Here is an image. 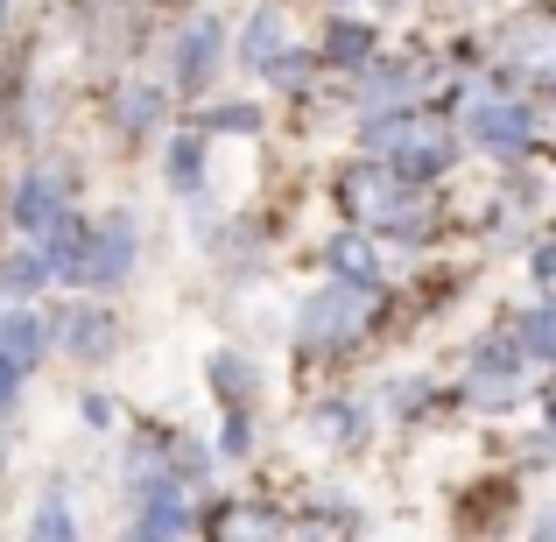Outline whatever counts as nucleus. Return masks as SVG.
<instances>
[{
	"label": "nucleus",
	"instance_id": "nucleus-20",
	"mask_svg": "<svg viewBox=\"0 0 556 542\" xmlns=\"http://www.w3.org/2000/svg\"><path fill=\"white\" fill-rule=\"evenodd\" d=\"M212 127L218 135H247V127H254V106H218L212 121H204V135H212Z\"/></svg>",
	"mask_w": 556,
	"mask_h": 542
},
{
	"label": "nucleus",
	"instance_id": "nucleus-5",
	"mask_svg": "<svg viewBox=\"0 0 556 542\" xmlns=\"http://www.w3.org/2000/svg\"><path fill=\"white\" fill-rule=\"evenodd\" d=\"M127 268H135V218L113 212L106 226H99V240L85 247V268L78 275H85V282H121Z\"/></svg>",
	"mask_w": 556,
	"mask_h": 542
},
{
	"label": "nucleus",
	"instance_id": "nucleus-26",
	"mask_svg": "<svg viewBox=\"0 0 556 542\" xmlns=\"http://www.w3.org/2000/svg\"><path fill=\"white\" fill-rule=\"evenodd\" d=\"M535 542H556V515H549V521H543V535H535Z\"/></svg>",
	"mask_w": 556,
	"mask_h": 542
},
{
	"label": "nucleus",
	"instance_id": "nucleus-14",
	"mask_svg": "<svg viewBox=\"0 0 556 542\" xmlns=\"http://www.w3.org/2000/svg\"><path fill=\"white\" fill-rule=\"evenodd\" d=\"M212 542H275V521L254 507H232L226 521H212Z\"/></svg>",
	"mask_w": 556,
	"mask_h": 542
},
{
	"label": "nucleus",
	"instance_id": "nucleus-6",
	"mask_svg": "<svg viewBox=\"0 0 556 542\" xmlns=\"http://www.w3.org/2000/svg\"><path fill=\"white\" fill-rule=\"evenodd\" d=\"M507 64L556 85V14H529V22L507 36Z\"/></svg>",
	"mask_w": 556,
	"mask_h": 542
},
{
	"label": "nucleus",
	"instance_id": "nucleus-4",
	"mask_svg": "<svg viewBox=\"0 0 556 542\" xmlns=\"http://www.w3.org/2000/svg\"><path fill=\"white\" fill-rule=\"evenodd\" d=\"M465 127H472L486 149H501V155H521L535 141V121L515 106V99H493V92H472L465 99Z\"/></svg>",
	"mask_w": 556,
	"mask_h": 542
},
{
	"label": "nucleus",
	"instance_id": "nucleus-27",
	"mask_svg": "<svg viewBox=\"0 0 556 542\" xmlns=\"http://www.w3.org/2000/svg\"><path fill=\"white\" fill-rule=\"evenodd\" d=\"M549 444H556V402H549Z\"/></svg>",
	"mask_w": 556,
	"mask_h": 542
},
{
	"label": "nucleus",
	"instance_id": "nucleus-24",
	"mask_svg": "<svg viewBox=\"0 0 556 542\" xmlns=\"http://www.w3.org/2000/svg\"><path fill=\"white\" fill-rule=\"evenodd\" d=\"M22 380H28V374H14V366L0 360V416H8V408H14V394H22Z\"/></svg>",
	"mask_w": 556,
	"mask_h": 542
},
{
	"label": "nucleus",
	"instance_id": "nucleus-8",
	"mask_svg": "<svg viewBox=\"0 0 556 542\" xmlns=\"http://www.w3.org/2000/svg\"><path fill=\"white\" fill-rule=\"evenodd\" d=\"M521 394V360L515 353H486L472 366V402H515Z\"/></svg>",
	"mask_w": 556,
	"mask_h": 542
},
{
	"label": "nucleus",
	"instance_id": "nucleus-11",
	"mask_svg": "<svg viewBox=\"0 0 556 542\" xmlns=\"http://www.w3.org/2000/svg\"><path fill=\"white\" fill-rule=\"evenodd\" d=\"M331 268H339L345 282H374V275H380V254L359 240V232H339V240H331Z\"/></svg>",
	"mask_w": 556,
	"mask_h": 542
},
{
	"label": "nucleus",
	"instance_id": "nucleus-12",
	"mask_svg": "<svg viewBox=\"0 0 556 542\" xmlns=\"http://www.w3.org/2000/svg\"><path fill=\"white\" fill-rule=\"evenodd\" d=\"M240 50H247V64H268V56H282V14H275V8H261L254 14V28H247V42H240Z\"/></svg>",
	"mask_w": 556,
	"mask_h": 542
},
{
	"label": "nucleus",
	"instance_id": "nucleus-22",
	"mask_svg": "<svg viewBox=\"0 0 556 542\" xmlns=\"http://www.w3.org/2000/svg\"><path fill=\"white\" fill-rule=\"evenodd\" d=\"M169 169H177V190L198 184V141H177V149H169Z\"/></svg>",
	"mask_w": 556,
	"mask_h": 542
},
{
	"label": "nucleus",
	"instance_id": "nucleus-17",
	"mask_svg": "<svg viewBox=\"0 0 556 542\" xmlns=\"http://www.w3.org/2000/svg\"><path fill=\"white\" fill-rule=\"evenodd\" d=\"M121 121L135 127V135H141L149 121H163V92H149V85H135V92L121 99Z\"/></svg>",
	"mask_w": 556,
	"mask_h": 542
},
{
	"label": "nucleus",
	"instance_id": "nucleus-25",
	"mask_svg": "<svg viewBox=\"0 0 556 542\" xmlns=\"http://www.w3.org/2000/svg\"><path fill=\"white\" fill-rule=\"evenodd\" d=\"M85 423H92V430H106V423H113V402H99V394H92V402H85Z\"/></svg>",
	"mask_w": 556,
	"mask_h": 542
},
{
	"label": "nucleus",
	"instance_id": "nucleus-3",
	"mask_svg": "<svg viewBox=\"0 0 556 542\" xmlns=\"http://www.w3.org/2000/svg\"><path fill=\"white\" fill-rule=\"evenodd\" d=\"M339 198L353 204L359 218H374V226H416V198H408L402 190V177H394V169H353V177L339 184Z\"/></svg>",
	"mask_w": 556,
	"mask_h": 542
},
{
	"label": "nucleus",
	"instance_id": "nucleus-21",
	"mask_svg": "<svg viewBox=\"0 0 556 542\" xmlns=\"http://www.w3.org/2000/svg\"><path fill=\"white\" fill-rule=\"evenodd\" d=\"M212 380H218V388H232V394H247V388H254V374H247L240 360H226V353L212 360Z\"/></svg>",
	"mask_w": 556,
	"mask_h": 542
},
{
	"label": "nucleus",
	"instance_id": "nucleus-2",
	"mask_svg": "<svg viewBox=\"0 0 556 542\" xmlns=\"http://www.w3.org/2000/svg\"><path fill=\"white\" fill-rule=\"evenodd\" d=\"M367 311H374L367 282H325L311 303H303V339L311 345H345L359 325H367Z\"/></svg>",
	"mask_w": 556,
	"mask_h": 542
},
{
	"label": "nucleus",
	"instance_id": "nucleus-19",
	"mask_svg": "<svg viewBox=\"0 0 556 542\" xmlns=\"http://www.w3.org/2000/svg\"><path fill=\"white\" fill-rule=\"evenodd\" d=\"M394 99H408V78L402 71H374L367 78V106H394Z\"/></svg>",
	"mask_w": 556,
	"mask_h": 542
},
{
	"label": "nucleus",
	"instance_id": "nucleus-13",
	"mask_svg": "<svg viewBox=\"0 0 556 542\" xmlns=\"http://www.w3.org/2000/svg\"><path fill=\"white\" fill-rule=\"evenodd\" d=\"M28 542H78V529H71V501H64V493H42Z\"/></svg>",
	"mask_w": 556,
	"mask_h": 542
},
{
	"label": "nucleus",
	"instance_id": "nucleus-9",
	"mask_svg": "<svg viewBox=\"0 0 556 542\" xmlns=\"http://www.w3.org/2000/svg\"><path fill=\"white\" fill-rule=\"evenodd\" d=\"M56 212H64V204H56V184L50 177H28L22 190H14V226H22V232H42Z\"/></svg>",
	"mask_w": 556,
	"mask_h": 542
},
{
	"label": "nucleus",
	"instance_id": "nucleus-16",
	"mask_svg": "<svg viewBox=\"0 0 556 542\" xmlns=\"http://www.w3.org/2000/svg\"><path fill=\"white\" fill-rule=\"evenodd\" d=\"M325 50H331V64H367L374 36H367V28H359V22H339V28H331V36H325Z\"/></svg>",
	"mask_w": 556,
	"mask_h": 542
},
{
	"label": "nucleus",
	"instance_id": "nucleus-15",
	"mask_svg": "<svg viewBox=\"0 0 556 542\" xmlns=\"http://www.w3.org/2000/svg\"><path fill=\"white\" fill-rule=\"evenodd\" d=\"M106 345H113V325L99 311H78V317H71V353H78V360H99Z\"/></svg>",
	"mask_w": 556,
	"mask_h": 542
},
{
	"label": "nucleus",
	"instance_id": "nucleus-1",
	"mask_svg": "<svg viewBox=\"0 0 556 542\" xmlns=\"http://www.w3.org/2000/svg\"><path fill=\"white\" fill-rule=\"evenodd\" d=\"M367 149L388 155L394 177H437V169L451 163V135H437V127H422V121H394V113L367 127Z\"/></svg>",
	"mask_w": 556,
	"mask_h": 542
},
{
	"label": "nucleus",
	"instance_id": "nucleus-28",
	"mask_svg": "<svg viewBox=\"0 0 556 542\" xmlns=\"http://www.w3.org/2000/svg\"><path fill=\"white\" fill-rule=\"evenodd\" d=\"M543 127H549V135H556V106H549V121H543Z\"/></svg>",
	"mask_w": 556,
	"mask_h": 542
},
{
	"label": "nucleus",
	"instance_id": "nucleus-7",
	"mask_svg": "<svg viewBox=\"0 0 556 542\" xmlns=\"http://www.w3.org/2000/svg\"><path fill=\"white\" fill-rule=\"evenodd\" d=\"M218 42H226V36H218V22H212V14L184 28V42H177V85H184V92H198V85L212 78V64H218Z\"/></svg>",
	"mask_w": 556,
	"mask_h": 542
},
{
	"label": "nucleus",
	"instance_id": "nucleus-23",
	"mask_svg": "<svg viewBox=\"0 0 556 542\" xmlns=\"http://www.w3.org/2000/svg\"><path fill=\"white\" fill-rule=\"evenodd\" d=\"M8 282H14V289H36V282H50V268H42V254H22V261L8 268Z\"/></svg>",
	"mask_w": 556,
	"mask_h": 542
},
{
	"label": "nucleus",
	"instance_id": "nucleus-10",
	"mask_svg": "<svg viewBox=\"0 0 556 542\" xmlns=\"http://www.w3.org/2000/svg\"><path fill=\"white\" fill-rule=\"evenodd\" d=\"M0 360H8L14 374H28V366L42 360V325L36 317H8V325H0Z\"/></svg>",
	"mask_w": 556,
	"mask_h": 542
},
{
	"label": "nucleus",
	"instance_id": "nucleus-18",
	"mask_svg": "<svg viewBox=\"0 0 556 542\" xmlns=\"http://www.w3.org/2000/svg\"><path fill=\"white\" fill-rule=\"evenodd\" d=\"M521 339H529L535 360H556V311H535L529 325H521Z\"/></svg>",
	"mask_w": 556,
	"mask_h": 542
}]
</instances>
